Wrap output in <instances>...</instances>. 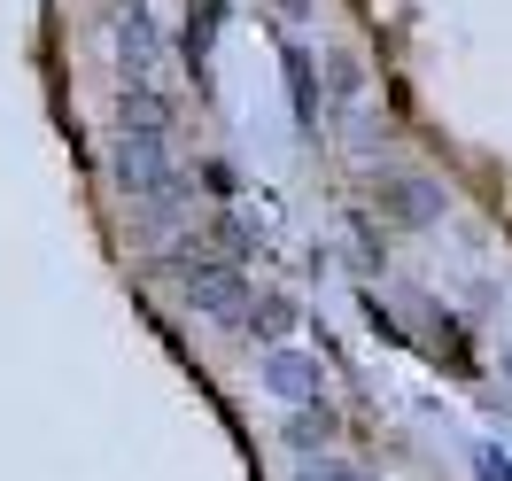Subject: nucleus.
<instances>
[{
  "label": "nucleus",
  "mask_w": 512,
  "mask_h": 481,
  "mask_svg": "<svg viewBox=\"0 0 512 481\" xmlns=\"http://www.w3.org/2000/svg\"><path fill=\"white\" fill-rule=\"evenodd\" d=\"M373 210H381L388 225H412V233H427V225H443V187L435 179H419V171H388L381 187H373Z\"/></svg>",
  "instance_id": "20e7f679"
},
{
  "label": "nucleus",
  "mask_w": 512,
  "mask_h": 481,
  "mask_svg": "<svg viewBox=\"0 0 512 481\" xmlns=\"http://www.w3.org/2000/svg\"><path fill=\"white\" fill-rule=\"evenodd\" d=\"M210 32H218V0H202V16L187 24V55L202 63V47H210Z\"/></svg>",
  "instance_id": "9b49d317"
},
{
  "label": "nucleus",
  "mask_w": 512,
  "mask_h": 481,
  "mask_svg": "<svg viewBox=\"0 0 512 481\" xmlns=\"http://www.w3.org/2000/svg\"><path fill=\"white\" fill-rule=\"evenodd\" d=\"M117 187L148 210L171 218L179 210V163H171V125H117Z\"/></svg>",
  "instance_id": "f257e3e1"
},
{
  "label": "nucleus",
  "mask_w": 512,
  "mask_h": 481,
  "mask_svg": "<svg viewBox=\"0 0 512 481\" xmlns=\"http://www.w3.org/2000/svg\"><path fill=\"white\" fill-rule=\"evenodd\" d=\"M326 443H334V412H326V404H303V412L288 419V450L295 458H319Z\"/></svg>",
  "instance_id": "0eeeda50"
},
{
  "label": "nucleus",
  "mask_w": 512,
  "mask_h": 481,
  "mask_svg": "<svg viewBox=\"0 0 512 481\" xmlns=\"http://www.w3.org/2000/svg\"><path fill=\"white\" fill-rule=\"evenodd\" d=\"M249 334L264 342V350H280V342L295 334V303H288V295H256V303H249Z\"/></svg>",
  "instance_id": "423d86ee"
},
{
  "label": "nucleus",
  "mask_w": 512,
  "mask_h": 481,
  "mask_svg": "<svg viewBox=\"0 0 512 481\" xmlns=\"http://www.w3.org/2000/svg\"><path fill=\"white\" fill-rule=\"evenodd\" d=\"M171 280H179V295H187L202 319H225V326H249V280H241V264L233 257H210L202 241H179L171 249Z\"/></svg>",
  "instance_id": "f03ea898"
},
{
  "label": "nucleus",
  "mask_w": 512,
  "mask_h": 481,
  "mask_svg": "<svg viewBox=\"0 0 512 481\" xmlns=\"http://www.w3.org/2000/svg\"><path fill=\"white\" fill-rule=\"evenodd\" d=\"M288 101H295V125H311L319 117V94H311V55L288 47Z\"/></svg>",
  "instance_id": "6e6552de"
},
{
  "label": "nucleus",
  "mask_w": 512,
  "mask_h": 481,
  "mask_svg": "<svg viewBox=\"0 0 512 481\" xmlns=\"http://www.w3.org/2000/svg\"><path fill=\"white\" fill-rule=\"evenodd\" d=\"M295 481H365V474H357V466H342V458H326V450H319V458H303V474H295Z\"/></svg>",
  "instance_id": "9d476101"
},
{
  "label": "nucleus",
  "mask_w": 512,
  "mask_h": 481,
  "mask_svg": "<svg viewBox=\"0 0 512 481\" xmlns=\"http://www.w3.org/2000/svg\"><path fill=\"white\" fill-rule=\"evenodd\" d=\"M109 32H117V63H125V86H156V70H163L156 16H148L140 0H117V8H109Z\"/></svg>",
  "instance_id": "7ed1b4c3"
},
{
  "label": "nucleus",
  "mask_w": 512,
  "mask_h": 481,
  "mask_svg": "<svg viewBox=\"0 0 512 481\" xmlns=\"http://www.w3.org/2000/svg\"><path fill=\"white\" fill-rule=\"evenodd\" d=\"M218 249L233 264H249V257H264V233H256L249 218H218Z\"/></svg>",
  "instance_id": "1a4fd4ad"
},
{
  "label": "nucleus",
  "mask_w": 512,
  "mask_h": 481,
  "mask_svg": "<svg viewBox=\"0 0 512 481\" xmlns=\"http://www.w3.org/2000/svg\"><path fill=\"white\" fill-rule=\"evenodd\" d=\"M319 357L295 350V342H280V350H264V388L280 396V404H319Z\"/></svg>",
  "instance_id": "39448f33"
}]
</instances>
